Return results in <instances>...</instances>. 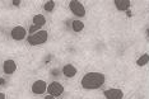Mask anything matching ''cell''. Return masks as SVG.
<instances>
[{
	"mask_svg": "<svg viewBox=\"0 0 149 99\" xmlns=\"http://www.w3.org/2000/svg\"><path fill=\"white\" fill-rule=\"evenodd\" d=\"M106 81V76L102 73H96V71H92V73H87L82 78V88L86 90H96L98 88H101Z\"/></svg>",
	"mask_w": 149,
	"mask_h": 99,
	"instance_id": "1",
	"label": "cell"
},
{
	"mask_svg": "<svg viewBox=\"0 0 149 99\" xmlns=\"http://www.w3.org/2000/svg\"><path fill=\"white\" fill-rule=\"evenodd\" d=\"M49 39V33L47 30H43V29H40L38 32L33 33V35H29L27 41L31 46H40V45H43V43L47 42Z\"/></svg>",
	"mask_w": 149,
	"mask_h": 99,
	"instance_id": "2",
	"label": "cell"
},
{
	"mask_svg": "<svg viewBox=\"0 0 149 99\" xmlns=\"http://www.w3.org/2000/svg\"><path fill=\"white\" fill-rule=\"evenodd\" d=\"M69 9L78 18L86 15V8H84V5L80 1H78V0H72V1L69 3Z\"/></svg>",
	"mask_w": 149,
	"mask_h": 99,
	"instance_id": "3",
	"label": "cell"
},
{
	"mask_svg": "<svg viewBox=\"0 0 149 99\" xmlns=\"http://www.w3.org/2000/svg\"><path fill=\"white\" fill-rule=\"evenodd\" d=\"M46 91L49 93V95H52V97L57 98L64 93V87H63V84L59 83V81H52V83H50L47 85Z\"/></svg>",
	"mask_w": 149,
	"mask_h": 99,
	"instance_id": "4",
	"label": "cell"
},
{
	"mask_svg": "<svg viewBox=\"0 0 149 99\" xmlns=\"http://www.w3.org/2000/svg\"><path fill=\"white\" fill-rule=\"evenodd\" d=\"M103 95L106 99H123L124 98V91L118 88H110L103 91Z\"/></svg>",
	"mask_w": 149,
	"mask_h": 99,
	"instance_id": "5",
	"label": "cell"
},
{
	"mask_svg": "<svg viewBox=\"0 0 149 99\" xmlns=\"http://www.w3.org/2000/svg\"><path fill=\"white\" fill-rule=\"evenodd\" d=\"M26 36H27V30L22 26H15L10 32V37L14 41H22L26 38Z\"/></svg>",
	"mask_w": 149,
	"mask_h": 99,
	"instance_id": "6",
	"label": "cell"
},
{
	"mask_svg": "<svg viewBox=\"0 0 149 99\" xmlns=\"http://www.w3.org/2000/svg\"><path fill=\"white\" fill-rule=\"evenodd\" d=\"M31 89H32L33 94L41 95V94H43L47 90V84H46V81H43V80H36L35 83L32 84Z\"/></svg>",
	"mask_w": 149,
	"mask_h": 99,
	"instance_id": "7",
	"label": "cell"
},
{
	"mask_svg": "<svg viewBox=\"0 0 149 99\" xmlns=\"http://www.w3.org/2000/svg\"><path fill=\"white\" fill-rule=\"evenodd\" d=\"M3 71H4L6 75L14 74L15 71H17V64H15V61L12 60V59L5 60L4 62H3Z\"/></svg>",
	"mask_w": 149,
	"mask_h": 99,
	"instance_id": "8",
	"label": "cell"
},
{
	"mask_svg": "<svg viewBox=\"0 0 149 99\" xmlns=\"http://www.w3.org/2000/svg\"><path fill=\"white\" fill-rule=\"evenodd\" d=\"M77 73H78V70H77V67L74 66L73 64L64 65V67H63V75L65 78H68V79H70V78H74L77 75Z\"/></svg>",
	"mask_w": 149,
	"mask_h": 99,
	"instance_id": "9",
	"label": "cell"
},
{
	"mask_svg": "<svg viewBox=\"0 0 149 99\" xmlns=\"http://www.w3.org/2000/svg\"><path fill=\"white\" fill-rule=\"evenodd\" d=\"M113 4L118 12H126L130 8L131 3H130V0H115Z\"/></svg>",
	"mask_w": 149,
	"mask_h": 99,
	"instance_id": "10",
	"label": "cell"
},
{
	"mask_svg": "<svg viewBox=\"0 0 149 99\" xmlns=\"http://www.w3.org/2000/svg\"><path fill=\"white\" fill-rule=\"evenodd\" d=\"M45 24H46V18L42 14H37L33 17V26L41 28V27H43Z\"/></svg>",
	"mask_w": 149,
	"mask_h": 99,
	"instance_id": "11",
	"label": "cell"
},
{
	"mask_svg": "<svg viewBox=\"0 0 149 99\" xmlns=\"http://www.w3.org/2000/svg\"><path fill=\"white\" fill-rule=\"evenodd\" d=\"M72 28H73L74 32L79 33V32H82V30L84 29V23L82 22V20H79V19H75V20H73L72 22Z\"/></svg>",
	"mask_w": 149,
	"mask_h": 99,
	"instance_id": "12",
	"label": "cell"
},
{
	"mask_svg": "<svg viewBox=\"0 0 149 99\" xmlns=\"http://www.w3.org/2000/svg\"><path fill=\"white\" fill-rule=\"evenodd\" d=\"M149 62V53H144V55H141L140 57L136 60V65L138 66H145Z\"/></svg>",
	"mask_w": 149,
	"mask_h": 99,
	"instance_id": "13",
	"label": "cell"
},
{
	"mask_svg": "<svg viewBox=\"0 0 149 99\" xmlns=\"http://www.w3.org/2000/svg\"><path fill=\"white\" fill-rule=\"evenodd\" d=\"M54 8H55V1H52V0H50V1H46L45 5H43V9L46 10L47 13H51Z\"/></svg>",
	"mask_w": 149,
	"mask_h": 99,
	"instance_id": "14",
	"label": "cell"
},
{
	"mask_svg": "<svg viewBox=\"0 0 149 99\" xmlns=\"http://www.w3.org/2000/svg\"><path fill=\"white\" fill-rule=\"evenodd\" d=\"M38 30H40V28H38V27H36V26H31V27H29V35H33V33H36V32H38Z\"/></svg>",
	"mask_w": 149,
	"mask_h": 99,
	"instance_id": "15",
	"label": "cell"
},
{
	"mask_svg": "<svg viewBox=\"0 0 149 99\" xmlns=\"http://www.w3.org/2000/svg\"><path fill=\"white\" fill-rule=\"evenodd\" d=\"M12 4H13V5H17V6H18V5H21V1H19V0H17V1H13Z\"/></svg>",
	"mask_w": 149,
	"mask_h": 99,
	"instance_id": "16",
	"label": "cell"
},
{
	"mask_svg": "<svg viewBox=\"0 0 149 99\" xmlns=\"http://www.w3.org/2000/svg\"><path fill=\"white\" fill-rule=\"evenodd\" d=\"M43 99H56V98H55V97H52V95H46V97L43 98Z\"/></svg>",
	"mask_w": 149,
	"mask_h": 99,
	"instance_id": "17",
	"label": "cell"
},
{
	"mask_svg": "<svg viewBox=\"0 0 149 99\" xmlns=\"http://www.w3.org/2000/svg\"><path fill=\"white\" fill-rule=\"evenodd\" d=\"M0 99H6L5 94H4V93H1V91H0Z\"/></svg>",
	"mask_w": 149,
	"mask_h": 99,
	"instance_id": "18",
	"label": "cell"
},
{
	"mask_svg": "<svg viewBox=\"0 0 149 99\" xmlns=\"http://www.w3.org/2000/svg\"><path fill=\"white\" fill-rule=\"evenodd\" d=\"M4 84H5V80L0 78V87H1V85H4Z\"/></svg>",
	"mask_w": 149,
	"mask_h": 99,
	"instance_id": "19",
	"label": "cell"
}]
</instances>
